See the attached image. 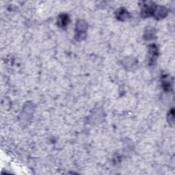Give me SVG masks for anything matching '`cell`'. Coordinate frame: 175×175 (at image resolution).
<instances>
[{"label":"cell","mask_w":175,"mask_h":175,"mask_svg":"<svg viewBox=\"0 0 175 175\" xmlns=\"http://www.w3.org/2000/svg\"><path fill=\"white\" fill-rule=\"evenodd\" d=\"M163 86H164V88L166 89V90H170V89L172 88L171 86V82L170 80H169L168 77L165 76L164 77V80H163Z\"/></svg>","instance_id":"5b68a950"},{"label":"cell","mask_w":175,"mask_h":175,"mask_svg":"<svg viewBox=\"0 0 175 175\" xmlns=\"http://www.w3.org/2000/svg\"><path fill=\"white\" fill-rule=\"evenodd\" d=\"M155 12L156 16H157L158 18L165 17L166 13H167V11H166V8L162 7L157 8V10H155Z\"/></svg>","instance_id":"3957f363"},{"label":"cell","mask_w":175,"mask_h":175,"mask_svg":"<svg viewBox=\"0 0 175 175\" xmlns=\"http://www.w3.org/2000/svg\"><path fill=\"white\" fill-rule=\"evenodd\" d=\"M68 22H69V18H68V16H67V15L63 14L59 16L58 23L60 27H63V28L66 27Z\"/></svg>","instance_id":"6da1fadb"},{"label":"cell","mask_w":175,"mask_h":175,"mask_svg":"<svg viewBox=\"0 0 175 175\" xmlns=\"http://www.w3.org/2000/svg\"><path fill=\"white\" fill-rule=\"evenodd\" d=\"M158 54V51L157 48L156 47L155 45H153L151 47L149 50V58L150 61H155L156 58L157 57Z\"/></svg>","instance_id":"7a4b0ae2"},{"label":"cell","mask_w":175,"mask_h":175,"mask_svg":"<svg viewBox=\"0 0 175 175\" xmlns=\"http://www.w3.org/2000/svg\"><path fill=\"white\" fill-rule=\"evenodd\" d=\"M117 16L119 17V19L120 20H126L129 17V13H127L126 10L120 9L117 14Z\"/></svg>","instance_id":"277c9868"}]
</instances>
